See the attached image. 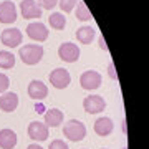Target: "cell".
Wrapping results in <instances>:
<instances>
[{"instance_id":"24","label":"cell","mask_w":149,"mask_h":149,"mask_svg":"<svg viewBox=\"0 0 149 149\" xmlns=\"http://www.w3.org/2000/svg\"><path fill=\"white\" fill-rule=\"evenodd\" d=\"M48 149H68V144L63 143L61 139H55V141H52V144H50Z\"/></svg>"},{"instance_id":"20","label":"cell","mask_w":149,"mask_h":149,"mask_svg":"<svg viewBox=\"0 0 149 149\" xmlns=\"http://www.w3.org/2000/svg\"><path fill=\"white\" fill-rule=\"evenodd\" d=\"M76 18L81 22H88L93 18L91 17V12L88 10V7H86L85 2H78V5H76Z\"/></svg>"},{"instance_id":"16","label":"cell","mask_w":149,"mask_h":149,"mask_svg":"<svg viewBox=\"0 0 149 149\" xmlns=\"http://www.w3.org/2000/svg\"><path fill=\"white\" fill-rule=\"evenodd\" d=\"M17 144V134L12 129H2L0 131V148L2 149H13Z\"/></svg>"},{"instance_id":"23","label":"cell","mask_w":149,"mask_h":149,"mask_svg":"<svg viewBox=\"0 0 149 149\" xmlns=\"http://www.w3.org/2000/svg\"><path fill=\"white\" fill-rule=\"evenodd\" d=\"M8 85H10V81H8V76L3 73H0V95L2 93H5L8 90Z\"/></svg>"},{"instance_id":"3","label":"cell","mask_w":149,"mask_h":149,"mask_svg":"<svg viewBox=\"0 0 149 149\" xmlns=\"http://www.w3.org/2000/svg\"><path fill=\"white\" fill-rule=\"evenodd\" d=\"M58 56L63 61H66V63H74V61H78V58H80V48L76 47L74 43H61L58 48Z\"/></svg>"},{"instance_id":"5","label":"cell","mask_w":149,"mask_h":149,"mask_svg":"<svg viewBox=\"0 0 149 149\" xmlns=\"http://www.w3.org/2000/svg\"><path fill=\"white\" fill-rule=\"evenodd\" d=\"M80 85L83 90H96L101 85V74L98 71H93V70H88L80 76Z\"/></svg>"},{"instance_id":"25","label":"cell","mask_w":149,"mask_h":149,"mask_svg":"<svg viewBox=\"0 0 149 149\" xmlns=\"http://www.w3.org/2000/svg\"><path fill=\"white\" fill-rule=\"evenodd\" d=\"M108 74H109V78H113V80L118 81V73H116V70H114V65L113 63L108 65Z\"/></svg>"},{"instance_id":"8","label":"cell","mask_w":149,"mask_h":149,"mask_svg":"<svg viewBox=\"0 0 149 149\" xmlns=\"http://www.w3.org/2000/svg\"><path fill=\"white\" fill-rule=\"evenodd\" d=\"M17 20L15 3L10 0H5L0 3V23H13Z\"/></svg>"},{"instance_id":"14","label":"cell","mask_w":149,"mask_h":149,"mask_svg":"<svg viewBox=\"0 0 149 149\" xmlns=\"http://www.w3.org/2000/svg\"><path fill=\"white\" fill-rule=\"evenodd\" d=\"M113 128H114V124H113L111 118H100V119H96L95 121V133L98 136H108V134H111Z\"/></svg>"},{"instance_id":"21","label":"cell","mask_w":149,"mask_h":149,"mask_svg":"<svg viewBox=\"0 0 149 149\" xmlns=\"http://www.w3.org/2000/svg\"><path fill=\"white\" fill-rule=\"evenodd\" d=\"M76 2L78 0H58V5H60V8L63 12H71L74 8V5H76Z\"/></svg>"},{"instance_id":"11","label":"cell","mask_w":149,"mask_h":149,"mask_svg":"<svg viewBox=\"0 0 149 149\" xmlns=\"http://www.w3.org/2000/svg\"><path fill=\"white\" fill-rule=\"evenodd\" d=\"M27 35L32 38V40H35V42H45L48 38V30L43 23L33 22V23H30L27 27Z\"/></svg>"},{"instance_id":"22","label":"cell","mask_w":149,"mask_h":149,"mask_svg":"<svg viewBox=\"0 0 149 149\" xmlns=\"http://www.w3.org/2000/svg\"><path fill=\"white\" fill-rule=\"evenodd\" d=\"M38 5L42 7V10H52L58 5V0H38Z\"/></svg>"},{"instance_id":"12","label":"cell","mask_w":149,"mask_h":149,"mask_svg":"<svg viewBox=\"0 0 149 149\" xmlns=\"http://www.w3.org/2000/svg\"><path fill=\"white\" fill-rule=\"evenodd\" d=\"M18 106V96L12 91H5L3 95L0 96V109L5 113H12L15 111Z\"/></svg>"},{"instance_id":"2","label":"cell","mask_w":149,"mask_h":149,"mask_svg":"<svg viewBox=\"0 0 149 149\" xmlns=\"http://www.w3.org/2000/svg\"><path fill=\"white\" fill-rule=\"evenodd\" d=\"M18 56L25 65H37L43 56L42 45H23L18 52Z\"/></svg>"},{"instance_id":"17","label":"cell","mask_w":149,"mask_h":149,"mask_svg":"<svg viewBox=\"0 0 149 149\" xmlns=\"http://www.w3.org/2000/svg\"><path fill=\"white\" fill-rule=\"evenodd\" d=\"M96 30L91 27H81L76 30V40L80 43H85V45H90L93 40H95Z\"/></svg>"},{"instance_id":"26","label":"cell","mask_w":149,"mask_h":149,"mask_svg":"<svg viewBox=\"0 0 149 149\" xmlns=\"http://www.w3.org/2000/svg\"><path fill=\"white\" fill-rule=\"evenodd\" d=\"M100 48L101 50H104V52H108V45H106V40H104V37H100Z\"/></svg>"},{"instance_id":"19","label":"cell","mask_w":149,"mask_h":149,"mask_svg":"<svg viewBox=\"0 0 149 149\" xmlns=\"http://www.w3.org/2000/svg\"><path fill=\"white\" fill-rule=\"evenodd\" d=\"M15 65V55L10 52H0V68L8 70Z\"/></svg>"},{"instance_id":"27","label":"cell","mask_w":149,"mask_h":149,"mask_svg":"<svg viewBox=\"0 0 149 149\" xmlns=\"http://www.w3.org/2000/svg\"><path fill=\"white\" fill-rule=\"evenodd\" d=\"M27 149H43V148H42V146H38V144H30Z\"/></svg>"},{"instance_id":"13","label":"cell","mask_w":149,"mask_h":149,"mask_svg":"<svg viewBox=\"0 0 149 149\" xmlns=\"http://www.w3.org/2000/svg\"><path fill=\"white\" fill-rule=\"evenodd\" d=\"M47 95H48V88H47L45 83H42V81L33 80L32 83L28 85V96H30L32 100L40 101L43 98H47Z\"/></svg>"},{"instance_id":"7","label":"cell","mask_w":149,"mask_h":149,"mask_svg":"<svg viewBox=\"0 0 149 149\" xmlns=\"http://www.w3.org/2000/svg\"><path fill=\"white\" fill-rule=\"evenodd\" d=\"M22 32L18 28H7L2 32L0 35V42L3 43L5 47H10V48H17L18 45L22 43Z\"/></svg>"},{"instance_id":"4","label":"cell","mask_w":149,"mask_h":149,"mask_svg":"<svg viewBox=\"0 0 149 149\" xmlns=\"http://www.w3.org/2000/svg\"><path fill=\"white\" fill-rule=\"evenodd\" d=\"M70 81H71V76H70V73L65 68H56L50 73V83L56 90H65L70 85Z\"/></svg>"},{"instance_id":"9","label":"cell","mask_w":149,"mask_h":149,"mask_svg":"<svg viewBox=\"0 0 149 149\" xmlns=\"http://www.w3.org/2000/svg\"><path fill=\"white\" fill-rule=\"evenodd\" d=\"M20 12L23 18H38L42 17V7L35 0H22Z\"/></svg>"},{"instance_id":"18","label":"cell","mask_w":149,"mask_h":149,"mask_svg":"<svg viewBox=\"0 0 149 149\" xmlns=\"http://www.w3.org/2000/svg\"><path fill=\"white\" fill-rule=\"evenodd\" d=\"M48 20H50V27L55 28V30H63L66 27V18L63 17V13H52V15L48 17Z\"/></svg>"},{"instance_id":"28","label":"cell","mask_w":149,"mask_h":149,"mask_svg":"<svg viewBox=\"0 0 149 149\" xmlns=\"http://www.w3.org/2000/svg\"><path fill=\"white\" fill-rule=\"evenodd\" d=\"M123 149H126V148H123Z\"/></svg>"},{"instance_id":"15","label":"cell","mask_w":149,"mask_h":149,"mask_svg":"<svg viewBox=\"0 0 149 149\" xmlns=\"http://www.w3.org/2000/svg\"><path fill=\"white\" fill-rule=\"evenodd\" d=\"M63 123V113L53 108V109H48L45 113V124L48 128H58L60 124Z\"/></svg>"},{"instance_id":"6","label":"cell","mask_w":149,"mask_h":149,"mask_svg":"<svg viewBox=\"0 0 149 149\" xmlns=\"http://www.w3.org/2000/svg\"><path fill=\"white\" fill-rule=\"evenodd\" d=\"M83 108L86 113L90 114H98L106 108V101L103 100L100 95H93V96H86L85 101H83Z\"/></svg>"},{"instance_id":"10","label":"cell","mask_w":149,"mask_h":149,"mask_svg":"<svg viewBox=\"0 0 149 149\" xmlns=\"http://www.w3.org/2000/svg\"><path fill=\"white\" fill-rule=\"evenodd\" d=\"M28 136L33 141H47L48 139V126L45 123L33 121L28 124Z\"/></svg>"},{"instance_id":"1","label":"cell","mask_w":149,"mask_h":149,"mask_svg":"<svg viewBox=\"0 0 149 149\" xmlns=\"http://www.w3.org/2000/svg\"><path fill=\"white\" fill-rule=\"evenodd\" d=\"M63 134L70 141L73 143H78V141H83L86 136V128L85 124L78 119H70L68 123H65L63 126Z\"/></svg>"}]
</instances>
